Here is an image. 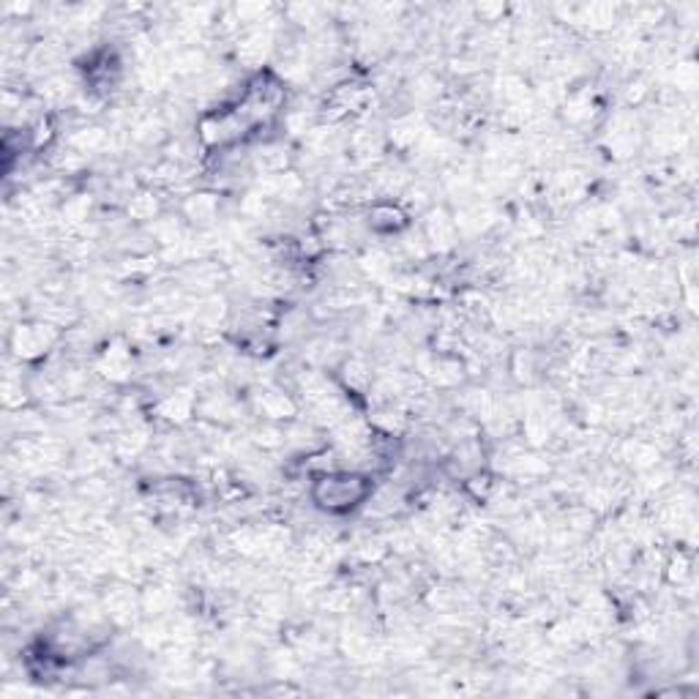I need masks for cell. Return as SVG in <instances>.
<instances>
[{"label":"cell","instance_id":"6da1fadb","mask_svg":"<svg viewBox=\"0 0 699 699\" xmlns=\"http://www.w3.org/2000/svg\"><path fill=\"white\" fill-rule=\"evenodd\" d=\"M314 498L323 509L331 511H345L349 505L361 503L366 498V481L361 476L349 473H334L325 476L323 481L314 487Z\"/></svg>","mask_w":699,"mask_h":699}]
</instances>
